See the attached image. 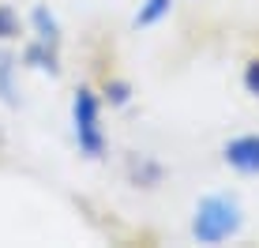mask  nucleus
<instances>
[{
	"label": "nucleus",
	"mask_w": 259,
	"mask_h": 248,
	"mask_svg": "<svg viewBox=\"0 0 259 248\" xmlns=\"http://www.w3.org/2000/svg\"><path fill=\"white\" fill-rule=\"evenodd\" d=\"M128 173H132V181H136V184H143V188H154V184L162 181V166L150 162V158H132Z\"/></svg>",
	"instance_id": "nucleus-6"
},
{
	"label": "nucleus",
	"mask_w": 259,
	"mask_h": 248,
	"mask_svg": "<svg viewBox=\"0 0 259 248\" xmlns=\"http://www.w3.org/2000/svg\"><path fill=\"white\" fill-rule=\"evenodd\" d=\"M165 15H169V0H143V8L136 12V26H154Z\"/></svg>",
	"instance_id": "nucleus-7"
},
{
	"label": "nucleus",
	"mask_w": 259,
	"mask_h": 248,
	"mask_svg": "<svg viewBox=\"0 0 259 248\" xmlns=\"http://www.w3.org/2000/svg\"><path fill=\"white\" fill-rule=\"evenodd\" d=\"M244 87H248V91H252L255 98H259V60H252V64L244 68Z\"/></svg>",
	"instance_id": "nucleus-11"
},
{
	"label": "nucleus",
	"mask_w": 259,
	"mask_h": 248,
	"mask_svg": "<svg viewBox=\"0 0 259 248\" xmlns=\"http://www.w3.org/2000/svg\"><path fill=\"white\" fill-rule=\"evenodd\" d=\"M71 124H75V143L87 158L105 154V132H102V102L94 91L79 87L71 98Z\"/></svg>",
	"instance_id": "nucleus-2"
},
{
	"label": "nucleus",
	"mask_w": 259,
	"mask_h": 248,
	"mask_svg": "<svg viewBox=\"0 0 259 248\" xmlns=\"http://www.w3.org/2000/svg\"><path fill=\"white\" fill-rule=\"evenodd\" d=\"M105 94H109L113 105H124V102L132 98V87L124 83V79H113V83H105Z\"/></svg>",
	"instance_id": "nucleus-10"
},
{
	"label": "nucleus",
	"mask_w": 259,
	"mask_h": 248,
	"mask_svg": "<svg viewBox=\"0 0 259 248\" xmlns=\"http://www.w3.org/2000/svg\"><path fill=\"white\" fill-rule=\"evenodd\" d=\"M26 64L41 68V72H49V75H57V72H60V64H57V49L46 46V42H30V46H26Z\"/></svg>",
	"instance_id": "nucleus-5"
},
{
	"label": "nucleus",
	"mask_w": 259,
	"mask_h": 248,
	"mask_svg": "<svg viewBox=\"0 0 259 248\" xmlns=\"http://www.w3.org/2000/svg\"><path fill=\"white\" fill-rule=\"evenodd\" d=\"M15 34H19V19H15V12L8 4H0V42L15 38Z\"/></svg>",
	"instance_id": "nucleus-9"
},
{
	"label": "nucleus",
	"mask_w": 259,
	"mask_h": 248,
	"mask_svg": "<svg viewBox=\"0 0 259 248\" xmlns=\"http://www.w3.org/2000/svg\"><path fill=\"white\" fill-rule=\"evenodd\" d=\"M226 162L244 177H259V136H237L226 143Z\"/></svg>",
	"instance_id": "nucleus-3"
},
{
	"label": "nucleus",
	"mask_w": 259,
	"mask_h": 248,
	"mask_svg": "<svg viewBox=\"0 0 259 248\" xmlns=\"http://www.w3.org/2000/svg\"><path fill=\"white\" fill-rule=\"evenodd\" d=\"M30 23H34L38 42H46V46L60 49V26H57V19L49 15V8H34V12H30Z\"/></svg>",
	"instance_id": "nucleus-4"
},
{
	"label": "nucleus",
	"mask_w": 259,
	"mask_h": 248,
	"mask_svg": "<svg viewBox=\"0 0 259 248\" xmlns=\"http://www.w3.org/2000/svg\"><path fill=\"white\" fill-rule=\"evenodd\" d=\"M240 226H244V215H240V203L233 196H207L195 207L192 237L199 244H222L229 237H237Z\"/></svg>",
	"instance_id": "nucleus-1"
},
{
	"label": "nucleus",
	"mask_w": 259,
	"mask_h": 248,
	"mask_svg": "<svg viewBox=\"0 0 259 248\" xmlns=\"http://www.w3.org/2000/svg\"><path fill=\"white\" fill-rule=\"evenodd\" d=\"M12 68H15V60H12V57H0V98H4L8 105H15V102H19V91H15Z\"/></svg>",
	"instance_id": "nucleus-8"
}]
</instances>
